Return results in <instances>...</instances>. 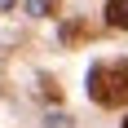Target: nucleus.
<instances>
[{
    "instance_id": "obj_1",
    "label": "nucleus",
    "mask_w": 128,
    "mask_h": 128,
    "mask_svg": "<svg viewBox=\"0 0 128 128\" xmlns=\"http://www.w3.org/2000/svg\"><path fill=\"white\" fill-rule=\"evenodd\" d=\"M88 97L97 106H128V62H97L88 71Z\"/></svg>"
},
{
    "instance_id": "obj_2",
    "label": "nucleus",
    "mask_w": 128,
    "mask_h": 128,
    "mask_svg": "<svg viewBox=\"0 0 128 128\" xmlns=\"http://www.w3.org/2000/svg\"><path fill=\"white\" fill-rule=\"evenodd\" d=\"M106 22L128 31V0H106Z\"/></svg>"
},
{
    "instance_id": "obj_3",
    "label": "nucleus",
    "mask_w": 128,
    "mask_h": 128,
    "mask_svg": "<svg viewBox=\"0 0 128 128\" xmlns=\"http://www.w3.org/2000/svg\"><path fill=\"white\" fill-rule=\"evenodd\" d=\"M124 128H128V119H124Z\"/></svg>"
}]
</instances>
